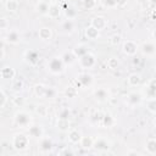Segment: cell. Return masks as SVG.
Instances as JSON below:
<instances>
[{"mask_svg": "<svg viewBox=\"0 0 156 156\" xmlns=\"http://www.w3.org/2000/svg\"><path fill=\"white\" fill-rule=\"evenodd\" d=\"M29 146V138L23 133H16L12 136V147L17 151H24Z\"/></svg>", "mask_w": 156, "mask_h": 156, "instance_id": "1", "label": "cell"}, {"mask_svg": "<svg viewBox=\"0 0 156 156\" xmlns=\"http://www.w3.org/2000/svg\"><path fill=\"white\" fill-rule=\"evenodd\" d=\"M15 123L18 127L22 128H27L30 126L32 123V116L30 113H28L27 111H18L15 113Z\"/></svg>", "mask_w": 156, "mask_h": 156, "instance_id": "2", "label": "cell"}, {"mask_svg": "<svg viewBox=\"0 0 156 156\" xmlns=\"http://www.w3.org/2000/svg\"><path fill=\"white\" fill-rule=\"evenodd\" d=\"M48 69L52 74H61L65 71V63L61 57H52L48 62Z\"/></svg>", "mask_w": 156, "mask_h": 156, "instance_id": "3", "label": "cell"}, {"mask_svg": "<svg viewBox=\"0 0 156 156\" xmlns=\"http://www.w3.org/2000/svg\"><path fill=\"white\" fill-rule=\"evenodd\" d=\"M78 61H79L80 67L84 68V69H90V68H93V67L95 66V63H96L95 56H94L93 54H90L89 51H88L87 54H84L83 56H80V57L78 58Z\"/></svg>", "mask_w": 156, "mask_h": 156, "instance_id": "4", "label": "cell"}, {"mask_svg": "<svg viewBox=\"0 0 156 156\" xmlns=\"http://www.w3.org/2000/svg\"><path fill=\"white\" fill-rule=\"evenodd\" d=\"M93 147L99 151V152H105V151H108L110 147H111V141L104 136H99L96 139H94V143H93Z\"/></svg>", "mask_w": 156, "mask_h": 156, "instance_id": "5", "label": "cell"}, {"mask_svg": "<svg viewBox=\"0 0 156 156\" xmlns=\"http://www.w3.org/2000/svg\"><path fill=\"white\" fill-rule=\"evenodd\" d=\"M77 83L79 87H83V88H89L93 85V82H94V77L88 73V72H82L77 76Z\"/></svg>", "mask_w": 156, "mask_h": 156, "instance_id": "6", "label": "cell"}, {"mask_svg": "<svg viewBox=\"0 0 156 156\" xmlns=\"http://www.w3.org/2000/svg\"><path fill=\"white\" fill-rule=\"evenodd\" d=\"M122 51L127 56H134L138 51V44L134 40H126L122 45Z\"/></svg>", "mask_w": 156, "mask_h": 156, "instance_id": "7", "label": "cell"}, {"mask_svg": "<svg viewBox=\"0 0 156 156\" xmlns=\"http://www.w3.org/2000/svg\"><path fill=\"white\" fill-rule=\"evenodd\" d=\"M143 99H144V96H143V94L140 91H132L127 96V104L129 106L134 107V106L140 105L143 102Z\"/></svg>", "mask_w": 156, "mask_h": 156, "instance_id": "8", "label": "cell"}, {"mask_svg": "<svg viewBox=\"0 0 156 156\" xmlns=\"http://www.w3.org/2000/svg\"><path fill=\"white\" fill-rule=\"evenodd\" d=\"M107 20L104 17V16H95V17H93L91 18V21H90V26L91 27H94L95 29H98L99 32L100 30H102V29H105L106 27H107Z\"/></svg>", "mask_w": 156, "mask_h": 156, "instance_id": "9", "label": "cell"}, {"mask_svg": "<svg viewBox=\"0 0 156 156\" xmlns=\"http://www.w3.org/2000/svg\"><path fill=\"white\" fill-rule=\"evenodd\" d=\"M24 61L29 66H37L39 62V54L34 50H27L24 52Z\"/></svg>", "mask_w": 156, "mask_h": 156, "instance_id": "10", "label": "cell"}, {"mask_svg": "<svg viewBox=\"0 0 156 156\" xmlns=\"http://www.w3.org/2000/svg\"><path fill=\"white\" fill-rule=\"evenodd\" d=\"M54 147V143L51 140V138L49 136H41L40 138V143H39V149L41 152H50Z\"/></svg>", "mask_w": 156, "mask_h": 156, "instance_id": "11", "label": "cell"}, {"mask_svg": "<svg viewBox=\"0 0 156 156\" xmlns=\"http://www.w3.org/2000/svg\"><path fill=\"white\" fill-rule=\"evenodd\" d=\"M94 98L96 101L99 102H105L110 99V93L106 88H98L95 91H94Z\"/></svg>", "mask_w": 156, "mask_h": 156, "instance_id": "12", "label": "cell"}, {"mask_svg": "<svg viewBox=\"0 0 156 156\" xmlns=\"http://www.w3.org/2000/svg\"><path fill=\"white\" fill-rule=\"evenodd\" d=\"M28 136H32L34 139H40L41 136H44V129L41 128V126L38 124H33L28 127Z\"/></svg>", "mask_w": 156, "mask_h": 156, "instance_id": "13", "label": "cell"}, {"mask_svg": "<svg viewBox=\"0 0 156 156\" xmlns=\"http://www.w3.org/2000/svg\"><path fill=\"white\" fill-rule=\"evenodd\" d=\"M0 76L2 79H6V80H12L16 76V71L10 67V66H5L0 69Z\"/></svg>", "mask_w": 156, "mask_h": 156, "instance_id": "14", "label": "cell"}, {"mask_svg": "<svg viewBox=\"0 0 156 156\" xmlns=\"http://www.w3.org/2000/svg\"><path fill=\"white\" fill-rule=\"evenodd\" d=\"M141 51L146 56H154L156 52V46L152 41H144L141 45Z\"/></svg>", "mask_w": 156, "mask_h": 156, "instance_id": "15", "label": "cell"}, {"mask_svg": "<svg viewBox=\"0 0 156 156\" xmlns=\"http://www.w3.org/2000/svg\"><path fill=\"white\" fill-rule=\"evenodd\" d=\"M5 40L9 43V44H12V45H16L21 41V35L17 30H10L7 32L6 37H5Z\"/></svg>", "mask_w": 156, "mask_h": 156, "instance_id": "16", "label": "cell"}, {"mask_svg": "<svg viewBox=\"0 0 156 156\" xmlns=\"http://www.w3.org/2000/svg\"><path fill=\"white\" fill-rule=\"evenodd\" d=\"M156 98V79L151 78L146 85V100Z\"/></svg>", "mask_w": 156, "mask_h": 156, "instance_id": "17", "label": "cell"}, {"mask_svg": "<svg viewBox=\"0 0 156 156\" xmlns=\"http://www.w3.org/2000/svg\"><path fill=\"white\" fill-rule=\"evenodd\" d=\"M38 37H39V39L43 40V41L50 40V39L52 38V30H51V28H49V27H41V28H39V30H38Z\"/></svg>", "mask_w": 156, "mask_h": 156, "instance_id": "18", "label": "cell"}, {"mask_svg": "<svg viewBox=\"0 0 156 156\" xmlns=\"http://www.w3.org/2000/svg\"><path fill=\"white\" fill-rule=\"evenodd\" d=\"M60 15H61V7L57 4H54V2L49 4V11H48L46 16H49L52 20H55V18H58Z\"/></svg>", "mask_w": 156, "mask_h": 156, "instance_id": "19", "label": "cell"}, {"mask_svg": "<svg viewBox=\"0 0 156 156\" xmlns=\"http://www.w3.org/2000/svg\"><path fill=\"white\" fill-rule=\"evenodd\" d=\"M100 123H101L102 127H105V128H111V127L115 126L116 121H115L113 116L107 112V113H102V118H101V122H100Z\"/></svg>", "mask_w": 156, "mask_h": 156, "instance_id": "20", "label": "cell"}, {"mask_svg": "<svg viewBox=\"0 0 156 156\" xmlns=\"http://www.w3.org/2000/svg\"><path fill=\"white\" fill-rule=\"evenodd\" d=\"M82 139V133L78 129H71L68 132V141L71 144H79Z\"/></svg>", "mask_w": 156, "mask_h": 156, "instance_id": "21", "label": "cell"}, {"mask_svg": "<svg viewBox=\"0 0 156 156\" xmlns=\"http://www.w3.org/2000/svg\"><path fill=\"white\" fill-rule=\"evenodd\" d=\"M84 34H85V37H87L89 40H96V39L99 38V35H100V32H99L98 29H95L94 27L88 26V27L85 28V30H84Z\"/></svg>", "mask_w": 156, "mask_h": 156, "instance_id": "22", "label": "cell"}, {"mask_svg": "<svg viewBox=\"0 0 156 156\" xmlns=\"http://www.w3.org/2000/svg\"><path fill=\"white\" fill-rule=\"evenodd\" d=\"M56 128L60 132H68L69 130V119L57 118V121H56Z\"/></svg>", "mask_w": 156, "mask_h": 156, "instance_id": "23", "label": "cell"}, {"mask_svg": "<svg viewBox=\"0 0 156 156\" xmlns=\"http://www.w3.org/2000/svg\"><path fill=\"white\" fill-rule=\"evenodd\" d=\"M93 143H94V139H93L91 136H89V135L83 136V135H82V139H80V141H79V145H80V147L84 149V150H90V149L93 147Z\"/></svg>", "mask_w": 156, "mask_h": 156, "instance_id": "24", "label": "cell"}, {"mask_svg": "<svg viewBox=\"0 0 156 156\" xmlns=\"http://www.w3.org/2000/svg\"><path fill=\"white\" fill-rule=\"evenodd\" d=\"M145 150L149 155H155L156 154V139L155 138H149L146 140Z\"/></svg>", "mask_w": 156, "mask_h": 156, "instance_id": "25", "label": "cell"}, {"mask_svg": "<svg viewBox=\"0 0 156 156\" xmlns=\"http://www.w3.org/2000/svg\"><path fill=\"white\" fill-rule=\"evenodd\" d=\"M61 58H62L65 66H69V65H72V63L77 60V57L74 56V54H73L72 51H66V52H63L62 56H61Z\"/></svg>", "mask_w": 156, "mask_h": 156, "instance_id": "26", "label": "cell"}, {"mask_svg": "<svg viewBox=\"0 0 156 156\" xmlns=\"http://www.w3.org/2000/svg\"><path fill=\"white\" fill-rule=\"evenodd\" d=\"M127 82H128V85L130 87H138L141 82V77L139 73H130L127 78Z\"/></svg>", "mask_w": 156, "mask_h": 156, "instance_id": "27", "label": "cell"}, {"mask_svg": "<svg viewBox=\"0 0 156 156\" xmlns=\"http://www.w3.org/2000/svg\"><path fill=\"white\" fill-rule=\"evenodd\" d=\"M72 52L74 54V56H76L77 58H79L80 56H83L84 54L88 52V49H87V46H85L84 44H78V45H76V46L72 49Z\"/></svg>", "mask_w": 156, "mask_h": 156, "instance_id": "28", "label": "cell"}, {"mask_svg": "<svg viewBox=\"0 0 156 156\" xmlns=\"http://www.w3.org/2000/svg\"><path fill=\"white\" fill-rule=\"evenodd\" d=\"M35 10H37L38 13H40V15H43V16H46V15H48V11H49V4L40 0V1L37 4Z\"/></svg>", "mask_w": 156, "mask_h": 156, "instance_id": "29", "label": "cell"}, {"mask_svg": "<svg viewBox=\"0 0 156 156\" xmlns=\"http://www.w3.org/2000/svg\"><path fill=\"white\" fill-rule=\"evenodd\" d=\"M65 16H66L67 20H74L77 17V10H76V7L74 6H71V5L66 6V9H65Z\"/></svg>", "mask_w": 156, "mask_h": 156, "instance_id": "30", "label": "cell"}, {"mask_svg": "<svg viewBox=\"0 0 156 156\" xmlns=\"http://www.w3.org/2000/svg\"><path fill=\"white\" fill-rule=\"evenodd\" d=\"M61 28L63 29L65 33H72L74 30V22H73V20H66L65 22H62Z\"/></svg>", "mask_w": 156, "mask_h": 156, "instance_id": "31", "label": "cell"}, {"mask_svg": "<svg viewBox=\"0 0 156 156\" xmlns=\"http://www.w3.org/2000/svg\"><path fill=\"white\" fill-rule=\"evenodd\" d=\"M45 90H46V87L44 84H37L34 87V94H35L37 98L43 99L45 96Z\"/></svg>", "mask_w": 156, "mask_h": 156, "instance_id": "32", "label": "cell"}, {"mask_svg": "<svg viewBox=\"0 0 156 156\" xmlns=\"http://www.w3.org/2000/svg\"><path fill=\"white\" fill-rule=\"evenodd\" d=\"M5 6L9 12H16L18 10V1L17 0H7Z\"/></svg>", "mask_w": 156, "mask_h": 156, "instance_id": "33", "label": "cell"}, {"mask_svg": "<svg viewBox=\"0 0 156 156\" xmlns=\"http://www.w3.org/2000/svg\"><path fill=\"white\" fill-rule=\"evenodd\" d=\"M11 89L15 93H20L23 89V80L22 79H15L12 82V84H11Z\"/></svg>", "mask_w": 156, "mask_h": 156, "instance_id": "34", "label": "cell"}, {"mask_svg": "<svg viewBox=\"0 0 156 156\" xmlns=\"http://www.w3.org/2000/svg\"><path fill=\"white\" fill-rule=\"evenodd\" d=\"M77 94H78V90H77V88L76 87H73V85H68L66 89H65V95L67 96V98H76L77 96Z\"/></svg>", "mask_w": 156, "mask_h": 156, "instance_id": "35", "label": "cell"}, {"mask_svg": "<svg viewBox=\"0 0 156 156\" xmlns=\"http://www.w3.org/2000/svg\"><path fill=\"white\" fill-rule=\"evenodd\" d=\"M146 108H147L152 115L156 113V98L147 99V101H146Z\"/></svg>", "mask_w": 156, "mask_h": 156, "instance_id": "36", "label": "cell"}, {"mask_svg": "<svg viewBox=\"0 0 156 156\" xmlns=\"http://www.w3.org/2000/svg\"><path fill=\"white\" fill-rule=\"evenodd\" d=\"M106 65H107V67H108L110 69H116V68L118 67L119 62H118V60H117L116 57H110V58L107 60Z\"/></svg>", "mask_w": 156, "mask_h": 156, "instance_id": "37", "label": "cell"}, {"mask_svg": "<svg viewBox=\"0 0 156 156\" xmlns=\"http://www.w3.org/2000/svg\"><path fill=\"white\" fill-rule=\"evenodd\" d=\"M69 116H71V110H69L68 107H62V108L58 111V118L69 119Z\"/></svg>", "mask_w": 156, "mask_h": 156, "instance_id": "38", "label": "cell"}, {"mask_svg": "<svg viewBox=\"0 0 156 156\" xmlns=\"http://www.w3.org/2000/svg\"><path fill=\"white\" fill-rule=\"evenodd\" d=\"M82 5L85 10H93L96 6V0H83Z\"/></svg>", "mask_w": 156, "mask_h": 156, "instance_id": "39", "label": "cell"}, {"mask_svg": "<svg viewBox=\"0 0 156 156\" xmlns=\"http://www.w3.org/2000/svg\"><path fill=\"white\" fill-rule=\"evenodd\" d=\"M101 118H102V113L100 111H98V112H95L90 116V122L94 123V124H98V123L101 122Z\"/></svg>", "mask_w": 156, "mask_h": 156, "instance_id": "40", "label": "cell"}, {"mask_svg": "<svg viewBox=\"0 0 156 156\" xmlns=\"http://www.w3.org/2000/svg\"><path fill=\"white\" fill-rule=\"evenodd\" d=\"M56 96V90L51 87H46V90H45V96L46 99H54Z\"/></svg>", "mask_w": 156, "mask_h": 156, "instance_id": "41", "label": "cell"}, {"mask_svg": "<svg viewBox=\"0 0 156 156\" xmlns=\"http://www.w3.org/2000/svg\"><path fill=\"white\" fill-rule=\"evenodd\" d=\"M12 102H13L15 106H17V107H22V106L24 105V98L16 95V96L12 99Z\"/></svg>", "mask_w": 156, "mask_h": 156, "instance_id": "42", "label": "cell"}, {"mask_svg": "<svg viewBox=\"0 0 156 156\" xmlns=\"http://www.w3.org/2000/svg\"><path fill=\"white\" fill-rule=\"evenodd\" d=\"M121 35L119 34H113L112 37H111V39H110V43H111V45H113V46H117L119 43H121Z\"/></svg>", "mask_w": 156, "mask_h": 156, "instance_id": "43", "label": "cell"}, {"mask_svg": "<svg viewBox=\"0 0 156 156\" xmlns=\"http://www.w3.org/2000/svg\"><path fill=\"white\" fill-rule=\"evenodd\" d=\"M9 28V20L6 17H0V30H5Z\"/></svg>", "mask_w": 156, "mask_h": 156, "instance_id": "44", "label": "cell"}, {"mask_svg": "<svg viewBox=\"0 0 156 156\" xmlns=\"http://www.w3.org/2000/svg\"><path fill=\"white\" fill-rule=\"evenodd\" d=\"M37 113H39L41 117H45L46 113H48V110H46V107L44 105H40V106L37 107Z\"/></svg>", "mask_w": 156, "mask_h": 156, "instance_id": "45", "label": "cell"}, {"mask_svg": "<svg viewBox=\"0 0 156 156\" xmlns=\"http://www.w3.org/2000/svg\"><path fill=\"white\" fill-rule=\"evenodd\" d=\"M102 4H104L107 9H113V7H116V0H102Z\"/></svg>", "mask_w": 156, "mask_h": 156, "instance_id": "46", "label": "cell"}, {"mask_svg": "<svg viewBox=\"0 0 156 156\" xmlns=\"http://www.w3.org/2000/svg\"><path fill=\"white\" fill-rule=\"evenodd\" d=\"M6 101H7V96H6V94H5L2 90H0V108L5 106Z\"/></svg>", "mask_w": 156, "mask_h": 156, "instance_id": "47", "label": "cell"}, {"mask_svg": "<svg viewBox=\"0 0 156 156\" xmlns=\"http://www.w3.org/2000/svg\"><path fill=\"white\" fill-rule=\"evenodd\" d=\"M128 0H116V6L117 7H124L127 5Z\"/></svg>", "mask_w": 156, "mask_h": 156, "instance_id": "48", "label": "cell"}, {"mask_svg": "<svg viewBox=\"0 0 156 156\" xmlns=\"http://www.w3.org/2000/svg\"><path fill=\"white\" fill-rule=\"evenodd\" d=\"M132 155H135V156H141V154L136 150H129L127 151V156H132Z\"/></svg>", "mask_w": 156, "mask_h": 156, "instance_id": "49", "label": "cell"}, {"mask_svg": "<svg viewBox=\"0 0 156 156\" xmlns=\"http://www.w3.org/2000/svg\"><path fill=\"white\" fill-rule=\"evenodd\" d=\"M60 154H61V155H73L74 152L71 151V150H68V149H65V150H62Z\"/></svg>", "mask_w": 156, "mask_h": 156, "instance_id": "50", "label": "cell"}, {"mask_svg": "<svg viewBox=\"0 0 156 156\" xmlns=\"http://www.w3.org/2000/svg\"><path fill=\"white\" fill-rule=\"evenodd\" d=\"M5 56V51H4V48H0V61L4 58Z\"/></svg>", "mask_w": 156, "mask_h": 156, "instance_id": "51", "label": "cell"}, {"mask_svg": "<svg viewBox=\"0 0 156 156\" xmlns=\"http://www.w3.org/2000/svg\"><path fill=\"white\" fill-rule=\"evenodd\" d=\"M41 1H45V2H48V4H51V2H52V0H41Z\"/></svg>", "mask_w": 156, "mask_h": 156, "instance_id": "52", "label": "cell"}, {"mask_svg": "<svg viewBox=\"0 0 156 156\" xmlns=\"http://www.w3.org/2000/svg\"><path fill=\"white\" fill-rule=\"evenodd\" d=\"M150 2H151L152 6H155V2H156V1H155V0H150Z\"/></svg>", "mask_w": 156, "mask_h": 156, "instance_id": "53", "label": "cell"}, {"mask_svg": "<svg viewBox=\"0 0 156 156\" xmlns=\"http://www.w3.org/2000/svg\"><path fill=\"white\" fill-rule=\"evenodd\" d=\"M0 48H4V41L2 40H0Z\"/></svg>", "mask_w": 156, "mask_h": 156, "instance_id": "54", "label": "cell"}, {"mask_svg": "<svg viewBox=\"0 0 156 156\" xmlns=\"http://www.w3.org/2000/svg\"><path fill=\"white\" fill-rule=\"evenodd\" d=\"M0 88H1V87H0ZM0 90H1V89H0Z\"/></svg>", "mask_w": 156, "mask_h": 156, "instance_id": "55", "label": "cell"}]
</instances>
